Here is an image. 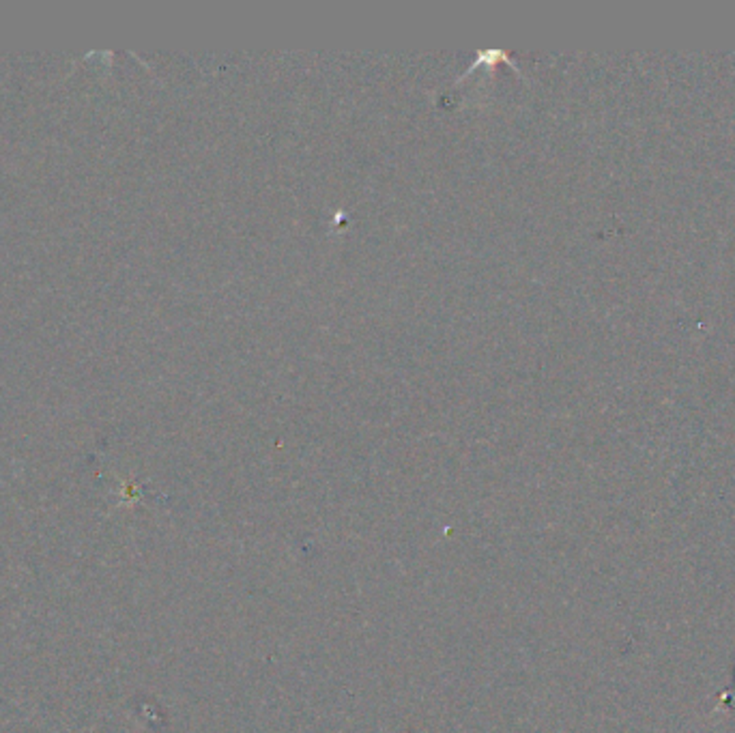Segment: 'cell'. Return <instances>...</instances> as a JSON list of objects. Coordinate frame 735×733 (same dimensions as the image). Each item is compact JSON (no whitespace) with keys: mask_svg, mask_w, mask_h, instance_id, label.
Here are the masks:
<instances>
[{"mask_svg":"<svg viewBox=\"0 0 735 733\" xmlns=\"http://www.w3.org/2000/svg\"><path fill=\"white\" fill-rule=\"evenodd\" d=\"M731 678H733V690H735V665H733V669H731Z\"/></svg>","mask_w":735,"mask_h":733,"instance_id":"obj_1","label":"cell"}]
</instances>
